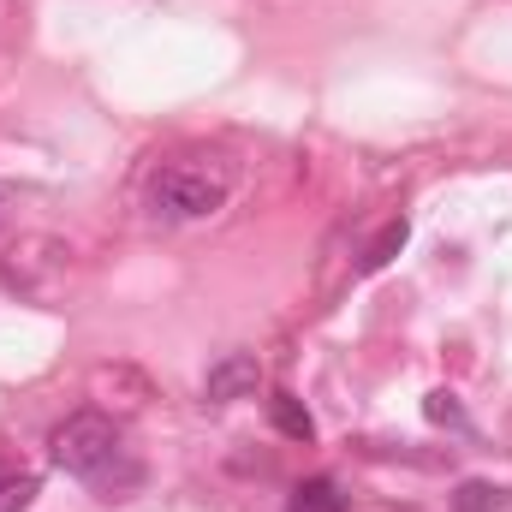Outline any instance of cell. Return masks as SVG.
<instances>
[{
    "instance_id": "obj_1",
    "label": "cell",
    "mask_w": 512,
    "mask_h": 512,
    "mask_svg": "<svg viewBox=\"0 0 512 512\" xmlns=\"http://www.w3.org/2000/svg\"><path fill=\"white\" fill-rule=\"evenodd\" d=\"M48 453H54V465H60L66 477H84V483H108L126 447H120V429H114L102 411H78V417H66V423L54 429Z\"/></svg>"
},
{
    "instance_id": "obj_2",
    "label": "cell",
    "mask_w": 512,
    "mask_h": 512,
    "mask_svg": "<svg viewBox=\"0 0 512 512\" xmlns=\"http://www.w3.org/2000/svg\"><path fill=\"white\" fill-rule=\"evenodd\" d=\"M227 203V173L197 167V161H173L149 179V209L161 221H209Z\"/></svg>"
},
{
    "instance_id": "obj_3",
    "label": "cell",
    "mask_w": 512,
    "mask_h": 512,
    "mask_svg": "<svg viewBox=\"0 0 512 512\" xmlns=\"http://www.w3.org/2000/svg\"><path fill=\"white\" fill-rule=\"evenodd\" d=\"M256 358L251 352H227L221 364H209V376H203V399H215V405H233V399H245L256 393Z\"/></svg>"
},
{
    "instance_id": "obj_4",
    "label": "cell",
    "mask_w": 512,
    "mask_h": 512,
    "mask_svg": "<svg viewBox=\"0 0 512 512\" xmlns=\"http://www.w3.org/2000/svg\"><path fill=\"white\" fill-rule=\"evenodd\" d=\"M286 512H346V495H340L328 477H310V483L292 489V507Z\"/></svg>"
},
{
    "instance_id": "obj_5",
    "label": "cell",
    "mask_w": 512,
    "mask_h": 512,
    "mask_svg": "<svg viewBox=\"0 0 512 512\" xmlns=\"http://www.w3.org/2000/svg\"><path fill=\"white\" fill-rule=\"evenodd\" d=\"M274 429H280V435H292V441H310V435H316L310 411H304L292 393H274Z\"/></svg>"
},
{
    "instance_id": "obj_6",
    "label": "cell",
    "mask_w": 512,
    "mask_h": 512,
    "mask_svg": "<svg viewBox=\"0 0 512 512\" xmlns=\"http://www.w3.org/2000/svg\"><path fill=\"white\" fill-rule=\"evenodd\" d=\"M501 507H507V495L489 489V483H465V489L453 495V512H501Z\"/></svg>"
},
{
    "instance_id": "obj_7",
    "label": "cell",
    "mask_w": 512,
    "mask_h": 512,
    "mask_svg": "<svg viewBox=\"0 0 512 512\" xmlns=\"http://www.w3.org/2000/svg\"><path fill=\"white\" fill-rule=\"evenodd\" d=\"M36 501V477H0V512H24Z\"/></svg>"
},
{
    "instance_id": "obj_8",
    "label": "cell",
    "mask_w": 512,
    "mask_h": 512,
    "mask_svg": "<svg viewBox=\"0 0 512 512\" xmlns=\"http://www.w3.org/2000/svg\"><path fill=\"white\" fill-rule=\"evenodd\" d=\"M399 245H405V221H399V227H387L382 239L370 245V256H364V268H382V262H387L393 251H399Z\"/></svg>"
},
{
    "instance_id": "obj_9",
    "label": "cell",
    "mask_w": 512,
    "mask_h": 512,
    "mask_svg": "<svg viewBox=\"0 0 512 512\" xmlns=\"http://www.w3.org/2000/svg\"><path fill=\"white\" fill-rule=\"evenodd\" d=\"M429 417H435V423H459V405H453V393H429Z\"/></svg>"
}]
</instances>
